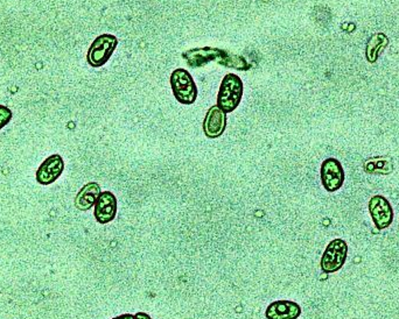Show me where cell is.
Returning a JSON list of instances; mask_svg holds the SVG:
<instances>
[{
    "instance_id": "obj_1",
    "label": "cell",
    "mask_w": 399,
    "mask_h": 319,
    "mask_svg": "<svg viewBox=\"0 0 399 319\" xmlns=\"http://www.w3.org/2000/svg\"><path fill=\"white\" fill-rule=\"evenodd\" d=\"M182 58L186 60L187 65L191 68H200V67L208 65L210 62H217L223 67L237 69V70H248L250 68V65L243 56L232 54L220 48H194L191 51H184Z\"/></svg>"
},
{
    "instance_id": "obj_2",
    "label": "cell",
    "mask_w": 399,
    "mask_h": 319,
    "mask_svg": "<svg viewBox=\"0 0 399 319\" xmlns=\"http://www.w3.org/2000/svg\"><path fill=\"white\" fill-rule=\"evenodd\" d=\"M243 97V82L235 74L224 76L217 95V105L225 113H230L239 108Z\"/></svg>"
},
{
    "instance_id": "obj_3",
    "label": "cell",
    "mask_w": 399,
    "mask_h": 319,
    "mask_svg": "<svg viewBox=\"0 0 399 319\" xmlns=\"http://www.w3.org/2000/svg\"><path fill=\"white\" fill-rule=\"evenodd\" d=\"M171 86L175 99L181 104L191 105L198 98V86L186 69H175L172 72Z\"/></svg>"
},
{
    "instance_id": "obj_4",
    "label": "cell",
    "mask_w": 399,
    "mask_h": 319,
    "mask_svg": "<svg viewBox=\"0 0 399 319\" xmlns=\"http://www.w3.org/2000/svg\"><path fill=\"white\" fill-rule=\"evenodd\" d=\"M118 40L115 35L102 34L97 37L89 48L87 60L94 68H99L109 61L117 48Z\"/></svg>"
},
{
    "instance_id": "obj_5",
    "label": "cell",
    "mask_w": 399,
    "mask_h": 319,
    "mask_svg": "<svg viewBox=\"0 0 399 319\" xmlns=\"http://www.w3.org/2000/svg\"><path fill=\"white\" fill-rule=\"evenodd\" d=\"M348 254L347 242L342 239H335L328 245L321 258V269L326 274L338 272L345 265Z\"/></svg>"
},
{
    "instance_id": "obj_6",
    "label": "cell",
    "mask_w": 399,
    "mask_h": 319,
    "mask_svg": "<svg viewBox=\"0 0 399 319\" xmlns=\"http://www.w3.org/2000/svg\"><path fill=\"white\" fill-rule=\"evenodd\" d=\"M321 182L328 193H335L341 189L345 182V170L338 160L334 157L324 160L321 164Z\"/></svg>"
},
{
    "instance_id": "obj_7",
    "label": "cell",
    "mask_w": 399,
    "mask_h": 319,
    "mask_svg": "<svg viewBox=\"0 0 399 319\" xmlns=\"http://www.w3.org/2000/svg\"><path fill=\"white\" fill-rule=\"evenodd\" d=\"M369 211L376 228L384 230L389 228L393 221V210L389 200L383 196H374L369 202Z\"/></svg>"
},
{
    "instance_id": "obj_8",
    "label": "cell",
    "mask_w": 399,
    "mask_h": 319,
    "mask_svg": "<svg viewBox=\"0 0 399 319\" xmlns=\"http://www.w3.org/2000/svg\"><path fill=\"white\" fill-rule=\"evenodd\" d=\"M227 113L219 105L212 106L205 115L203 122V132L205 136L209 139L220 138L227 129Z\"/></svg>"
},
{
    "instance_id": "obj_9",
    "label": "cell",
    "mask_w": 399,
    "mask_h": 319,
    "mask_svg": "<svg viewBox=\"0 0 399 319\" xmlns=\"http://www.w3.org/2000/svg\"><path fill=\"white\" fill-rule=\"evenodd\" d=\"M65 169V162L58 154L51 155L44 160L37 171V181L42 185H48L58 180Z\"/></svg>"
},
{
    "instance_id": "obj_10",
    "label": "cell",
    "mask_w": 399,
    "mask_h": 319,
    "mask_svg": "<svg viewBox=\"0 0 399 319\" xmlns=\"http://www.w3.org/2000/svg\"><path fill=\"white\" fill-rule=\"evenodd\" d=\"M117 200L111 191H103L95 204V218L99 224H108L116 218Z\"/></svg>"
},
{
    "instance_id": "obj_11",
    "label": "cell",
    "mask_w": 399,
    "mask_h": 319,
    "mask_svg": "<svg viewBox=\"0 0 399 319\" xmlns=\"http://www.w3.org/2000/svg\"><path fill=\"white\" fill-rule=\"evenodd\" d=\"M301 315V308L292 301H277L267 306L265 317L267 319H298Z\"/></svg>"
},
{
    "instance_id": "obj_12",
    "label": "cell",
    "mask_w": 399,
    "mask_h": 319,
    "mask_svg": "<svg viewBox=\"0 0 399 319\" xmlns=\"http://www.w3.org/2000/svg\"><path fill=\"white\" fill-rule=\"evenodd\" d=\"M101 195V187L96 182H90L80 190L75 198V205L79 210L87 211L95 205Z\"/></svg>"
},
{
    "instance_id": "obj_13",
    "label": "cell",
    "mask_w": 399,
    "mask_h": 319,
    "mask_svg": "<svg viewBox=\"0 0 399 319\" xmlns=\"http://www.w3.org/2000/svg\"><path fill=\"white\" fill-rule=\"evenodd\" d=\"M389 44V40L384 34H375L372 35V38L369 39L368 46H367V60L372 63H375L379 60V53L384 51V48Z\"/></svg>"
},
{
    "instance_id": "obj_14",
    "label": "cell",
    "mask_w": 399,
    "mask_h": 319,
    "mask_svg": "<svg viewBox=\"0 0 399 319\" xmlns=\"http://www.w3.org/2000/svg\"><path fill=\"white\" fill-rule=\"evenodd\" d=\"M365 171L369 174H379V175H388L393 173V162L390 160L374 159L369 160L365 163Z\"/></svg>"
},
{
    "instance_id": "obj_15",
    "label": "cell",
    "mask_w": 399,
    "mask_h": 319,
    "mask_svg": "<svg viewBox=\"0 0 399 319\" xmlns=\"http://www.w3.org/2000/svg\"><path fill=\"white\" fill-rule=\"evenodd\" d=\"M12 119V111L7 106L0 105V129H4Z\"/></svg>"
},
{
    "instance_id": "obj_16",
    "label": "cell",
    "mask_w": 399,
    "mask_h": 319,
    "mask_svg": "<svg viewBox=\"0 0 399 319\" xmlns=\"http://www.w3.org/2000/svg\"><path fill=\"white\" fill-rule=\"evenodd\" d=\"M113 319H136V316L131 315V313H125V315H120V316L115 317Z\"/></svg>"
},
{
    "instance_id": "obj_17",
    "label": "cell",
    "mask_w": 399,
    "mask_h": 319,
    "mask_svg": "<svg viewBox=\"0 0 399 319\" xmlns=\"http://www.w3.org/2000/svg\"><path fill=\"white\" fill-rule=\"evenodd\" d=\"M136 319H152L147 313H136Z\"/></svg>"
}]
</instances>
